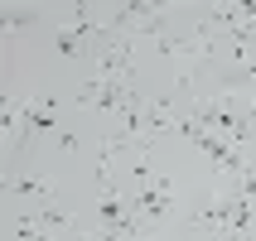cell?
<instances>
[{
    "label": "cell",
    "instance_id": "4",
    "mask_svg": "<svg viewBox=\"0 0 256 241\" xmlns=\"http://www.w3.org/2000/svg\"><path fill=\"white\" fill-rule=\"evenodd\" d=\"M14 237H20V241H48L39 232V222H34V213H20V217H14Z\"/></svg>",
    "mask_w": 256,
    "mask_h": 241
},
{
    "label": "cell",
    "instance_id": "2",
    "mask_svg": "<svg viewBox=\"0 0 256 241\" xmlns=\"http://www.w3.org/2000/svg\"><path fill=\"white\" fill-rule=\"evenodd\" d=\"M34 222H39L44 232H68V227H78V217H72V213H58V208H39Z\"/></svg>",
    "mask_w": 256,
    "mask_h": 241
},
{
    "label": "cell",
    "instance_id": "1",
    "mask_svg": "<svg viewBox=\"0 0 256 241\" xmlns=\"http://www.w3.org/2000/svg\"><path fill=\"white\" fill-rule=\"evenodd\" d=\"M10 193L14 198H34L39 208H54V184H48L44 174H20V179H10Z\"/></svg>",
    "mask_w": 256,
    "mask_h": 241
},
{
    "label": "cell",
    "instance_id": "3",
    "mask_svg": "<svg viewBox=\"0 0 256 241\" xmlns=\"http://www.w3.org/2000/svg\"><path fill=\"white\" fill-rule=\"evenodd\" d=\"M0 14H5V29H10V34L14 29H29L34 19H39V10H29V5H5Z\"/></svg>",
    "mask_w": 256,
    "mask_h": 241
}]
</instances>
